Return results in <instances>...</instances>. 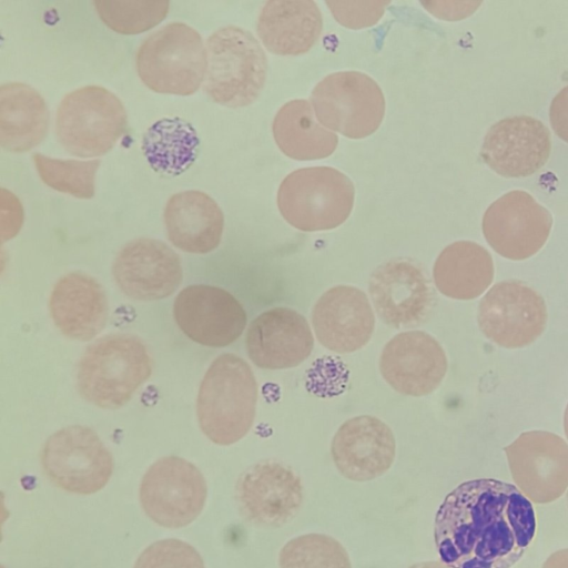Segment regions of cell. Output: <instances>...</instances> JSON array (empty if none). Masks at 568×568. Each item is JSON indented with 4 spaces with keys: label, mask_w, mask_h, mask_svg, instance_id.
Here are the masks:
<instances>
[{
    "label": "cell",
    "mask_w": 568,
    "mask_h": 568,
    "mask_svg": "<svg viewBox=\"0 0 568 568\" xmlns=\"http://www.w3.org/2000/svg\"><path fill=\"white\" fill-rule=\"evenodd\" d=\"M256 402L257 383L250 365L234 354H222L212 362L200 384V428L214 444L232 445L251 429Z\"/></svg>",
    "instance_id": "obj_2"
},
{
    "label": "cell",
    "mask_w": 568,
    "mask_h": 568,
    "mask_svg": "<svg viewBox=\"0 0 568 568\" xmlns=\"http://www.w3.org/2000/svg\"><path fill=\"white\" fill-rule=\"evenodd\" d=\"M126 112L105 88L88 85L67 94L57 111L55 132L70 154L94 158L109 152L123 135Z\"/></svg>",
    "instance_id": "obj_7"
},
{
    "label": "cell",
    "mask_w": 568,
    "mask_h": 568,
    "mask_svg": "<svg viewBox=\"0 0 568 568\" xmlns=\"http://www.w3.org/2000/svg\"><path fill=\"white\" fill-rule=\"evenodd\" d=\"M152 363L142 341L116 334L100 338L82 355L77 385L89 403L108 409L125 405L150 377Z\"/></svg>",
    "instance_id": "obj_3"
},
{
    "label": "cell",
    "mask_w": 568,
    "mask_h": 568,
    "mask_svg": "<svg viewBox=\"0 0 568 568\" xmlns=\"http://www.w3.org/2000/svg\"><path fill=\"white\" fill-rule=\"evenodd\" d=\"M93 6L100 19L113 31L136 34L159 24L168 14L169 1L98 0Z\"/></svg>",
    "instance_id": "obj_32"
},
{
    "label": "cell",
    "mask_w": 568,
    "mask_h": 568,
    "mask_svg": "<svg viewBox=\"0 0 568 568\" xmlns=\"http://www.w3.org/2000/svg\"><path fill=\"white\" fill-rule=\"evenodd\" d=\"M408 568H452L443 561H423L415 564Z\"/></svg>",
    "instance_id": "obj_37"
},
{
    "label": "cell",
    "mask_w": 568,
    "mask_h": 568,
    "mask_svg": "<svg viewBox=\"0 0 568 568\" xmlns=\"http://www.w3.org/2000/svg\"><path fill=\"white\" fill-rule=\"evenodd\" d=\"M113 278L128 297L156 301L173 294L182 281L179 255L154 239L129 242L112 265Z\"/></svg>",
    "instance_id": "obj_19"
},
{
    "label": "cell",
    "mask_w": 568,
    "mask_h": 568,
    "mask_svg": "<svg viewBox=\"0 0 568 568\" xmlns=\"http://www.w3.org/2000/svg\"><path fill=\"white\" fill-rule=\"evenodd\" d=\"M136 70L142 82L152 91L190 95L205 80L206 47L193 28L172 22L141 44L136 54Z\"/></svg>",
    "instance_id": "obj_6"
},
{
    "label": "cell",
    "mask_w": 568,
    "mask_h": 568,
    "mask_svg": "<svg viewBox=\"0 0 568 568\" xmlns=\"http://www.w3.org/2000/svg\"><path fill=\"white\" fill-rule=\"evenodd\" d=\"M173 316L193 342L224 347L235 342L246 326L242 304L227 291L211 285H190L174 300Z\"/></svg>",
    "instance_id": "obj_15"
},
{
    "label": "cell",
    "mask_w": 568,
    "mask_h": 568,
    "mask_svg": "<svg viewBox=\"0 0 568 568\" xmlns=\"http://www.w3.org/2000/svg\"><path fill=\"white\" fill-rule=\"evenodd\" d=\"M567 504H568V493H567Z\"/></svg>",
    "instance_id": "obj_39"
},
{
    "label": "cell",
    "mask_w": 568,
    "mask_h": 568,
    "mask_svg": "<svg viewBox=\"0 0 568 568\" xmlns=\"http://www.w3.org/2000/svg\"><path fill=\"white\" fill-rule=\"evenodd\" d=\"M333 462L345 478L373 480L393 465L396 443L392 429L379 418L363 415L346 420L331 445Z\"/></svg>",
    "instance_id": "obj_21"
},
{
    "label": "cell",
    "mask_w": 568,
    "mask_h": 568,
    "mask_svg": "<svg viewBox=\"0 0 568 568\" xmlns=\"http://www.w3.org/2000/svg\"><path fill=\"white\" fill-rule=\"evenodd\" d=\"M49 310L59 331L75 341H90L105 326L108 298L101 284L82 272H71L54 284Z\"/></svg>",
    "instance_id": "obj_23"
},
{
    "label": "cell",
    "mask_w": 568,
    "mask_h": 568,
    "mask_svg": "<svg viewBox=\"0 0 568 568\" xmlns=\"http://www.w3.org/2000/svg\"><path fill=\"white\" fill-rule=\"evenodd\" d=\"M550 212L526 191L513 190L495 200L483 216V234L490 247L508 260L535 255L547 242Z\"/></svg>",
    "instance_id": "obj_12"
},
{
    "label": "cell",
    "mask_w": 568,
    "mask_h": 568,
    "mask_svg": "<svg viewBox=\"0 0 568 568\" xmlns=\"http://www.w3.org/2000/svg\"><path fill=\"white\" fill-rule=\"evenodd\" d=\"M542 568H568V548L552 552L542 564Z\"/></svg>",
    "instance_id": "obj_36"
},
{
    "label": "cell",
    "mask_w": 568,
    "mask_h": 568,
    "mask_svg": "<svg viewBox=\"0 0 568 568\" xmlns=\"http://www.w3.org/2000/svg\"><path fill=\"white\" fill-rule=\"evenodd\" d=\"M547 317L541 295L515 280L495 284L478 307V325L483 334L506 348L535 342L545 331Z\"/></svg>",
    "instance_id": "obj_11"
},
{
    "label": "cell",
    "mask_w": 568,
    "mask_h": 568,
    "mask_svg": "<svg viewBox=\"0 0 568 568\" xmlns=\"http://www.w3.org/2000/svg\"><path fill=\"white\" fill-rule=\"evenodd\" d=\"M235 497L240 511L250 523L277 528L297 515L303 503V486L288 466L263 460L240 476Z\"/></svg>",
    "instance_id": "obj_14"
},
{
    "label": "cell",
    "mask_w": 568,
    "mask_h": 568,
    "mask_svg": "<svg viewBox=\"0 0 568 568\" xmlns=\"http://www.w3.org/2000/svg\"><path fill=\"white\" fill-rule=\"evenodd\" d=\"M200 140L191 123L181 118H164L143 134L142 151L151 168L178 176L196 160Z\"/></svg>",
    "instance_id": "obj_29"
},
{
    "label": "cell",
    "mask_w": 568,
    "mask_h": 568,
    "mask_svg": "<svg viewBox=\"0 0 568 568\" xmlns=\"http://www.w3.org/2000/svg\"><path fill=\"white\" fill-rule=\"evenodd\" d=\"M41 465L49 479L69 493L90 495L102 489L113 473V458L89 427L68 426L43 445Z\"/></svg>",
    "instance_id": "obj_9"
},
{
    "label": "cell",
    "mask_w": 568,
    "mask_h": 568,
    "mask_svg": "<svg viewBox=\"0 0 568 568\" xmlns=\"http://www.w3.org/2000/svg\"><path fill=\"white\" fill-rule=\"evenodd\" d=\"M33 162L40 179L51 189L79 199L94 195L99 160H60L34 153Z\"/></svg>",
    "instance_id": "obj_31"
},
{
    "label": "cell",
    "mask_w": 568,
    "mask_h": 568,
    "mask_svg": "<svg viewBox=\"0 0 568 568\" xmlns=\"http://www.w3.org/2000/svg\"><path fill=\"white\" fill-rule=\"evenodd\" d=\"M49 111L43 98L30 85L9 82L0 88V143L10 152H26L45 136Z\"/></svg>",
    "instance_id": "obj_26"
},
{
    "label": "cell",
    "mask_w": 568,
    "mask_h": 568,
    "mask_svg": "<svg viewBox=\"0 0 568 568\" xmlns=\"http://www.w3.org/2000/svg\"><path fill=\"white\" fill-rule=\"evenodd\" d=\"M368 292L379 318L395 328L417 326L433 306L432 287L415 263L395 258L371 275Z\"/></svg>",
    "instance_id": "obj_18"
},
{
    "label": "cell",
    "mask_w": 568,
    "mask_h": 568,
    "mask_svg": "<svg viewBox=\"0 0 568 568\" xmlns=\"http://www.w3.org/2000/svg\"><path fill=\"white\" fill-rule=\"evenodd\" d=\"M549 121L556 135L568 143V85L552 99L549 106Z\"/></svg>",
    "instance_id": "obj_35"
},
{
    "label": "cell",
    "mask_w": 568,
    "mask_h": 568,
    "mask_svg": "<svg viewBox=\"0 0 568 568\" xmlns=\"http://www.w3.org/2000/svg\"><path fill=\"white\" fill-rule=\"evenodd\" d=\"M564 429H565L566 437L568 438V404L566 406L565 415H564Z\"/></svg>",
    "instance_id": "obj_38"
},
{
    "label": "cell",
    "mask_w": 568,
    "mask_h": 568,
    "mask_svg": "<svg viewBox=\"0 0 568 568\" xmlns=\"http://www.w3.org/2000/svg\"><path fill=\"white\" fill-rule=\"evenodd\" d=\"M535 531L530 500L515 485L493 478L457 486L439 506L434 526L440 560L452 568H510Z\"/></svg>",
    "instance_id": "obj_1"
},
{
    "label": "cell",
    "mask_w": 568,
    "mask_h": 568,
    "mask_svg": "<svg viewBox=\"0 0 568 568\" xmlns=\"http://www.w3.org/2000/svg\"><path fill=\"white\" fill-rule=\"evenodd\" d=\"M133 568H205V566L193 546L180 539L169 538L148 546Z\"/></svg>",
    "instance_id": "obj_33"
},
{
    "label": "cell",
    "mask_w": 568,
    "mask_h": 568,
    "mask_svg": "<svg viewBox=\"0 0 568 568\" xmlns=\"http://www.w3.org/2000/svg\"><path fill=\"white\" fill-rule=\"evenodd\" d=\"M388 1H326L335 20L348 29L375 24L384 14Z\"/></svg>",
    "instance_id": "obj_34"
},
{
    "label": "cell",
    "mask_w": 568,
    "mask_h": 568,
    "mask_svg": "<svg viewBox=\"0 0 568 568\" xmlns=\"http://www.w3.org/2000/svg\"><path fill=\"white\" fill-rule=\"evenodd\" d=\"M312 324L317 341L327 349L347 354L371 339L375 316L366 294L357 287L338 285L315 303Z\"/></svg>",
    "instance_id": "obj_20"
},
{
    "label": "cell",
    "mask_w": 568,
    "mask_h": 568,
    "mask_svg": "<svg viewBox=\"0 0 568 568\" xmlns=\"http://www.w3.org/2000/svg\"><path fill=\"white\" fill-rule=\"evenodd\" d=\"M272 131L280 150L300 161L329 156L338 143L337 135L320 124L308 101L285 103L276 113Z\"/></svg>",
    "instance_id": "obj_28"
},
{
    "label": "cell",
    "mask_w": 568,
    "mask_h": 568,
    "mask_svg": "<svg viewBox=\"0 0 568 568\" xmlns=\"http://www.w3.org/2000/svg\"><path fill=\"white\" fill-rule=\"evenodd\" d=\"M312 106L320 123L349 139L373 134L385 114V98L369 75L358 71L335 72L312 91Z\"/></svg>",
    "instance_id": "obj_8"
},
{
    "label": "cell",
    "mask_w": 568,
    "mask_h": 568,
    "mask_svg": "<svg viewBox=\"0 0 568 568\" xmlns=\"http://www.w3.org/2000/svg\"><path fill=\"white\" fill-rule=\"evenodd\" d=\"M280 568H352L344 546L324 534H306L288 540L280 551Z\"/></svg>",
    "instance_id": "obj_30"
},
{
    "label": "cell",
    "mask_w": 568,
    "mask_h": 568,
    "mask_svg": "<svg viewBox=\"0 0 568 568\" xmlns=\"http://www.w3.org/2000/svg\"><path fill=\"white\" fill-rule=\"evenodd\" d=\"M434 283L438 291L454 300H474L494 278L489 252L471 241H457L446 246L434 264Z\"/></svg>",
    "instance_id": "obj_27"
},
{
    "label": "cell",
    "mask_w": 568,
    "mask_h": 568,
    "mask_svg": "<svg viewBox=\"0 0 568 568\" xmlns=\"http://www.w3.org/2000/svg\"><path fill=\"white\" fill-rule=\"evenodd\" d=\"M207 486L199 468L178 456L153 463L142 477L140 504L146 516L166 528L191 524L204 508Z\"/></svg>",
    "instance_id": "obj_10"
},
{
    "label": "cell",
    "mask_w": 568,
    "mask_h": 568,
    "mask_svg": "<svg viewBox=\"0 0 568 568\" xmlns=\"http://www.w3.org/2000/svg\"><path fill=\"white\" fill-rule=\"evenodd\" d=\"M551 139L548 128L530 115H515L494 123L480 149L483 162L504 178H526L548 161Z\"/></svg>",
    "instance_id": "obj_16"
},
{
    "label": "cell",
    "mask_w": 568,
    "mask_h": 568,
    "mask_svg": "<svg viewBox=\"0 0 568 568\" xmlns=\"http://www.w3.org/2000/svg\"><path fill=\"white\" fill-rule=\"evenodd\" d=\"M354 204V185L331 166L303 168L290 173L277 191L284 220L304 232L332 230L343 224Z\"/></svg>",
    "instance_id": "obj_5"
},
{
    "label": "cell",
    "mask_w": 568,
    "mask_h": 568,
    "mask_svg": "<svg viewBox=\"0 0 568 568\" xmlns=\"http://www.w3.org/2000/svg\"><path fill=\"white\" fill-rule=\"evenodd\" d=\"M511 477L536 504H548L568 489V444L560 436L530 430L504 448Z\"/></svg>",
    "instance_id": "obj_13"
},
{
    "label": "cell",
    "mask_w": 568,
    "mask_h": 568,
    "mask_svg": "<svg viewBox=\"0 0 568 568\" xmlns=\"http://www.w3.org/2000/svg\"><path fill=\"white\" fill-rule=\"evenodd\" d=\"M379 371L393 389L419 397L440 385L447 372V357L433 336L408 331L397 334L384 346Z\"/></svg>",
    "instance_id": "obj_17"
},
{
    "label": "cell",
    "mask_w": 568,
    "mask_h": 568,
    "mask_svg": "<svg viewBox=\"0 0 568 568\" xmlns=\"http://www.w3.org/2000/svg\"><path fill=\"white\" fill-rule=\"evenodd\" d=\"M245 345L256 366L284 369L300 365L311 355L314 337L303 315L287 307H275L251 323Z\"/></svg>",
    "instance_id": "obj_22"
},
{
    "label": "cell",
    "mask_w": 568,
    "mask_h": 568,
    "mask_svg": "<svg viewBox=\"0 0 568 568\" xmlns=\"http://www.w3.org/2000/svg\"><path fill=\"white\" fill-rule=\"evenodd\" d=\"M164 224L170 242L195 254L215 250L224 227L217 203L201 191H183L171 196L164 209Z\"/></svg>",
    "instance_id": "obj_24"
},
{
    "label": "cell",
    "mask_w": 568,
    "mask_h": 568,
    "mask_svg": "<svg viewBox=\"0 0 568 568\" xmlns=\"http://www.w3.org/2000/svg\"><path fill=\"white\" fill-rule=\"evenodd\" d=\"M204 91L229 108H242L260 95L267 72L266 55L255 37L239 27L216 30L206 41Z\"/></svg>",
    "instance_id": "obj_4"
},
{
    "label": "cell",
    "mask_w": 568,
    "mask_h": 568,
    "mask_svg": "<svg viewBox=\"0 0 568 568\" xmlns=\"http://www.w3.org/2000/svg\"><path fill=\"white\" fill-rule=\"evenodd\" d=\"M322 27V13L314 1L273 0L262 8L256 30L272 53L298 55L315 44Z\"/></svg>",
    "instance_id": "obj_25"
}]
</instances>
